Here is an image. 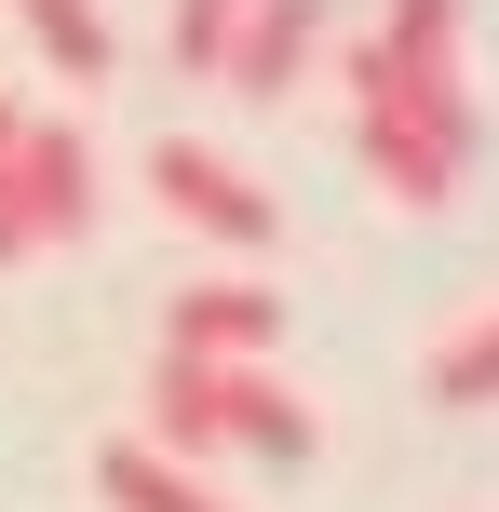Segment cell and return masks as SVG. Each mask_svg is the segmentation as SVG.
I'll return each mask as SVG.
<instances>
[{
  "label": "cell",
  "instance_id": "9c48e42d",
  "mask_svg": "<svg viewBox=\"0 0 499 512\" xmlns=\"http://www.w3.org/2000/svg\"><path fill=\"white\" fill-rule=\"evenodd\" d=\"M14 14H27V41H41L68 81H108V54H122V41H108V14H95V0H14Z\"/></svg>",
  "mask_w": 499,
  "mask_h": 512
},
{
  "label": "cell",
  "instance_id": "7a4b0ae2",
  "mask_svg": "<svg viewBox=\"0 0 499 512\" xmlns=\"http://www.w3.org/2000/svg\"><path fill=\"white\" fill-rule=\"evenodd\" d=\"M81 230H95V149L68 122H14L0 135V270L81 243Z\"/></svg>",
  "mask_w": 499,
  "mask_h": 512
},
{
  "label": "cell",
  "instance_id": "ba28073f",
  "mask_svg": "<svg viewBox=\"0 0 499 512\" xmlns=\"http://www.w3.org/2000/svg\"><path fill=\"white\" fill-rule=\"evenodd\" d=\"M95 486H108V512H230V499L203 486V459H162L149 432L95 445Z\"/></svg>",
  "mask_w": 499,
  "mask_h": 512
},
{
  "label": "cell",
  "instance_id": "3957f363",
  "mask_svg": "<svg viewBox=\"0 0 499 512\" xmlns=\"http://www.w3.org/2000/svg\"><path fill=\"white\" fill-rule=\"evenodd\" d=\"M149 189H162V216H176V230H203V243H230V256H257L270 230H284V216H270V189L243 176V162H216V149H149Z\"/></svg>",
  "mask_w": 499,
  "mask_h": 512
},
{
  "label": "cell",
  "instance_id": "30bf717a",
  "mask_svg": "<svg viewBox=\"0 0 499 512\" xmlns=\"http://www.w3.org/2000/svg\"><path fill=\"white\" fill-rule=\"evenodd\" d=\"M432 391H446V405H499V310L473 337H446V364H432Z\"/></svg>",
  "mask_w": 499,
  "mask_h": 512
},
{
  "label": "cell",
  "instance_id": "52a82bcc",
  "mask_svg": "<svg viewBox=\"0 0 499 512\" xmlns=\"http://www.w3.org/2000/svg\"><path fill=\"white\" fill-rule=\"evenodd\" d=\"M311 41H324V0H243V27H230V95H297V68H311Z\"/></svg>",
  "mask_w": 499,
  "mask_h": 512
},
{
  "label": "cell",
  "instance_id": "8992f818",
  "mask_svg": "<svg viewBox=\"0 0 499 512\" xmlns=\"http://www.w3.org/2000/svg\"><path fill=\"white\" fill-rule=\"evenodd\" d=\"M270 337H284V297H270V283H189V297L162 310V351H216V364H257Z\"/></svg>",
  "mask_w": 499,
  "mask_h": 512
},
{
  "label": "cell",
  "instance_id": "8fae6325",
  "mask_svg": "<svg viewBox=\"0 0 499 512\" xmlns=\"http://www.w3.org/2000/svg\"><path fill=\"white\" fill-rule=\"evenodd\" d=\"M230 27H243V0H176V68L216 81V68H230Z\"/></svg>",
  "mask_w": 499,
  "mask_h": 512
},
{
  "label": "cell",
  "instance_id": "7c38bea8",
  "mask_svg": "<svg viewBox=\"0 0 499 512\" xmlns=\"http://www.w3.org/2000/svg\"><path fill=\"white\" fill-rule=\"evenodd\" d=\"M14 122H27V108H14V95H0V135H14Z\"/></svg>",
  "mask_w": 499,
  "mask_h": 512
},
{
  "label": "cell",
  "instance_id": "277c9868",
  "mask_svg": "<svg viewBox=\"0 0 499 512\" xmlns=\"http://www.w3.org/2000/svg\"><path fill=\"white\" fill-rule=\"evenodd\" d=\"M203 405H216V445H243V459H270V472H311V405H297L270 364H216L203 351Z\"/></svg>",
  "mask_w": 499,
  "mask_h": 512
},
{
  "label": "cell",
  "instance_id": "6da1fadb",
  "mask_svg": "<svg viewBox=\"0 0 499 512\" xmlns=\"http://www.w3.org/2000/svg\"><path fill=\"white\" fill-rule=\"evenodd\" d=\"M351 95H378V108H405V122H432L446 149H473V95H459V0H392V27L351 54Z\"/></svg>",
  "mask_w": 499,
  "mask_h": 512
},
{
  "label": "cell",
  "instance_id": "5b68a950",
  "mask_svg": "<svg viewBox=\"0 0 499 512\" xmlns=\"http://www.w3.org/2000/svg\"><path fill=\"white\" fill-rule=\"evenodd\" d=\"M351 135H365V176L392 189L405 216L459 203V176H473V149H446V135H432V122H405V108H378V95H351Z\"/></svg>",
  "mask_w": 499,
  "mask_h": 512
}]
</instances>
